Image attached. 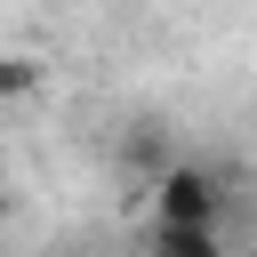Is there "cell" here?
Listing matches in <instances>:
<instances>
[{
	"mask_svg": "<svg viewBox=\"0 0 257 257\" xmlns=\"http://www.w3.org/2000/svg\"><path fill=\"white\" fill-rule=\"evenodd\" d=\"M153 217L217 225V217H225V177H217L209 161H161V169H153Z\"/></svg>",
	"mask_w": 257,
	"mask_h": 257,
	"instance_id": "cell-1",
	"label": "cell"
},
{
	"mask_svg": "<svg viewBox=\"0 0 257 257\" xmlns=\"http://www.w3.org/2000/svg\"><path fill=\"white\" fill-rule=\"evenodd\" d=\"M145 257H225V241H217V225H177V217H153Z\"/></svg>",
	"mask_w": 257,
	"mask_h": 257,
	"instance_id": "cell-2",
	"label": "cell"
},
{
	"mask_svg": "<svg viewBox=\"0 0 257 257\" xmlns=\"http://www.w3.org/2000/svg\"><path fill=\"white\" fill-rule=\"evenodd\" d=\"M32 88H40V64L32 56H0V104L8 96H32Z\"/></svg>",
	"mask_w": 257,
	"mask_h": 257,
	"instance_id": "cell-3",
	"label": "cell"
},
{
	"mask_svg": "<svg viewBox=\"0 0 257 257\" xmlns=\"http://www.w3.org/2000/svg\"><path fill=\"white\" fill-rule=\"evenodd\" d=\"M0 217H8V161H0Z\"/></svg>",
	"mask_w": 257,
	"mask_h": 257,
	"instance_id": "cell-4",
	"label": "cell"
},
{
	"mask_svg": "<svg viewBox=\"0 0 257 257\" xmlns=\"http://www.w3.org/2000/svg\"><path fill=\"white\" fill-rule=\"evenodd\" d=\"M64 257H80V249H64Z\"/></svg>",
	"mask_w": 257,
	"mask_h": 257,
	"instance_id": "cell-5",
	"label": "cell"
}]
</instances>
